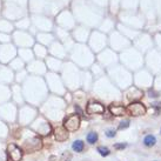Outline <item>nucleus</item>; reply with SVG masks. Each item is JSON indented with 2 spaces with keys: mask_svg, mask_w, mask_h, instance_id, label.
I'll return each instance as SVG.
<instances>
[{
  "mask_svg": "<svg viewBox=\"0 0 161 161\" xmlns=\"http://www.w3.org/2000/svg\"><path fill=\"white\" fill-rule=\"evenodd\" d=\"M127 114H129L131 116H140V115H145L147 112L146 106L140 102V101H133L127 106Z\"/></svg>",
  "mask_w": 161,
  "mask_h": 161,
  "instance_id": "nucleus-1",
  "label": "nucleus"
},
{
  "mask_svg": "<svg viewBox=\"0 0 161 161\" xmlns=\"http://www.w3.org/2000/svg\"><path fill=\"white\" fill-rule=\"evenodd\" d=\"M80 122L81 119L79 114H71L67 118H65V120H64V127L68 132H75L80 127Z\"/></svg>",
  "mask_w": 161,
  "mask_h": 161,
  "instance_id": "nucleus-2",
  "label": "nucleus"
},
{
  "mask_svg": "<svg viewBox=\"0 0 161 161\" xmlns=\"http://www.w3.org/2000/svg\"><path fill=\"white\" fill-rule=\"evenodd\" d=\"M41 148H42V140L39 137L31 138V139L26 140L25 144H24V151H26L28 153L37 152V151L41 150Z\"/></svg>",
  "mask_w": 161,
  "mask_h": 161,
  "instance_id": "nucleus-3",
  "label": "nucleus"
},
{
  "mask_svg": "<svg viewBox=\"0 0 161 161\" xmlns=\"http://www.w3.org/2000/svg\"><path fill=\"white\" fill-rule=\"evenodd\" d=\"M7 154H8L9 159L12 161H20L22 159L24 152H22V150L20 147L12 144V145H8V147H7Z\"/></svg>",
  "mask_w": 161,
  "mask_h": 161,
  "instance_id": "nucleus-4",
  "label": "nucleus"
},
{
  "mask_svg": "<svg viewBox=\"0 0 161 161\" xmlns=\"http://www.w3.org/2000/svg\"><path fill=\"white\" fill-rule=\"evenodd\" d=\"M87 114H104L105 113V107L102 104L96 102V101H89L86 107Z\"/></svg>",
  "mask_w": 161,
  "mask_h": 161,
  "instance_id": "nucleus-5",
  "label": "nucleus"
},
{
  "mask_svg": "<svg viewBox=\"0 0 161 161\" xmlns=\"http://www.w3.org/2000/svg\"><path fill=\"white\" fill-rule=\"evenodd\" d=\"M108 109H109V112H111L113 115H115V116H122V115H126V114H127L126 107H125L124 105H121V104H114V102H113V104L109 105Z\"/></svg>",
  "mask_w": 161,
  "mask_h": 161,
  "instance_id": "nucleus-6",
  "label": "nucleus"
},
{
  "mask_svg": "<svg viewBox=\"0 0 161 161\" xmlns=\"http://www.w3.org/2000/svg\"><path fill=\"white\" fill-rule=\"evenodd\" d=\"M54 137L58 141H65L68 139V131L65 127H58L54 131Z\"/></svg>",
  "mask_w": 161,
  "mask_h": 161,
  "instance_id": "nucleus-7",
  "label": "nucleus"
},
{
  "mask_svg": "<svg viewBox=\"0 0 161 161\" xmlns=\"http://www.w3.org/2000/svg\"><path fill=\"white\" fill-rule=\"evenodd\" d=\"M83 147H85V145H83V141H81V140H75L72 144V150L74 152H78V153L83 151Z\"/></svg>",
  "mask_w": 161,
  "mask_h": 161,
  "instance_id": "nucleus-8",
  "label": "nucleus"
},
{
  "mask_svg": "<svg viewBox=\"0 0 161 161\" xmlns=\"http://www.w3.org/2000/svg\"><path fill=\"white\" fill-rule=\"evenodd\" d=\"M155 142H157V139H155L154 135H147V137L144 139V144H145L147 147H152V146H154Z\"/></svg>",
  "mask_w": 161,
  "mask_h": 161,
  "instance_id": "nucleus-9",
  "label": "nucleus"
},
{
  "mask_svg": "<svg viewBox=\"0 0 161 161\" xmlns=\"http://www.w3.org/2000/svg\"><path fill=\"white\" fill-rule=\"evenodd\" d=\"M86 139H87V142H88V144L93 145V144H95V142L98 141V134H96L95 132H89V133L87 134Z\"/></svg>",
  "mask_w": 161,
  "mask_h": 161,
  "instance_id": "nucleus-10",
  "label": "nucleus"
},
{
  "mask_svg": "<svg viewBox=\"0 0 161 161\" xmlns=\"http://www.w3.org/2000/svg\"><path fill=\"white\" fill-rule=\"evenodd\" d=\"M98 152L102 155V157H107L109 154V150L107 147H104V146H99L98 147Z\"/></svg>",
  "mask_w": 161,
  "mask_h": 161,
  "instance_id": "nucleus-11",
  "label": "nucleus"
},
{
  "mask_svg": "<svg viewBox=\"0 0 161 161\" xmlns=\"http://www.w3.org/2000/svg\"><path fill=\"white\" fill-rule=\"evenodd\" d=\"M128 126H129V121H128V120H124L122 122H120V125H119V127H118V128L121 131V129H125V128H127Z\"/></svg>",
  "mask_w": 161,
  "mask_h": 161,
  "instance_id": "nucleus-12",
  "label": "nucleus"
},
{
  "mask_svg": "<svg viewBox=\"0 0 161 161\" xmlns=\"http://www.w3.org/2000/svg\"><path fill=\"white\" fill-rule=\"evenodd\" d=\"M106 135H107L108 138H113V137H115V131H113V129H108V131L106 132Z\"/></svg>",
  "mask_w": 161,
  "mask_h": 161,
  "instance_id": "nucleus-13",
  "label": "nucleus"
},
{
  "mask_svg": "<svg viewBox=\"0 0 161 161\" xmlns=\"http://www.w3.org/2000/svg\"><path fill=\"white\" fill-rule=\"evenodd\" d=\"M126 147V144H115L114 145V148L115 150H124Z\"/></svg>",
  "mask_w": 161,
  "mask_h": 161,
  "instance_id": "nucleus-14",
  "label": "nucleus"
},
{
  "mask_svg": "<svg viewBox=\"0 0 161 161\" xmlns=\"http://www.w3.org/2000/svg\"><path fill=\"white\" fill-rule=\"evenodd\" d=\"M153 106H154V107L157 108V114H158V113L160 112V109H161V104H159V102H157V104H154Z\"/></svg>",
  "mask_w": 161,
  "mask_h": 161,
  "instance_id": "nucleus-15",
  "label": "nucleus"
},
{
  "mask_svg": "<svg viewBox=\"0 0 161 161\" xmlns=\"http://www.w3.org/2000/svg\"><path fill=\"white\" fill-rule=\"evenodd\" d=\"M150 96H153V98H155V96H158V93H155L154 91H150Z\"/></svg>",
  "mask_w": 161,
  "mask_h": 161,
  "instance_id": "nucleus-16",
  "label": "nucleus"
},
{
  "mask_svg": "<svg viewBox=\"0 0 161 161\" xmlns=\"http://www.w3.org/2000/svg\"><path fill=\"white\" fill-rule=\"evenodd\" d=\"M75 111L78 112V114H79V115H80V114H82V111L80 109V107H79V106H75Z\"/></svg>",
  "mask_w": 161,
  "mask_h": 161,
  "instance_id": "nucleus-17",
  "label": "nucleus"
}]
</instances>
